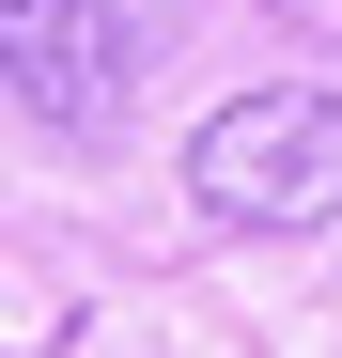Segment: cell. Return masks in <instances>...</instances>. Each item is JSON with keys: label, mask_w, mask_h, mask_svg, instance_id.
<instances>
[{"label": "cell", "mask_w": 342, "mask_h": 358, "mask_svg": "<svg viewBox=\"0 0 342 358\" xmlns=\"http://www.w3.org/2000/svg\"><path fill=\"white\" fill-rule=\"evenodd\" d=\"M187 203L218 234H311V218H342V94L327 78H265L234 109H202Z\"/></svg>", "instance_id": "1"}, {"label": "cell", "mask_w": 342, "mask_h": 358, "mask_svg": "<svg viewBox=\"0 0 342 358\" xmlns=\"http://www.w3.org/2000/svg\"><path fill=\"white\" fill-rule=\"evenodd\" d=\"M140 63H156L140 0H0V109L47 141H109L140 109Z\"/></svg>", "instance_id": "2"}]
</instances>
